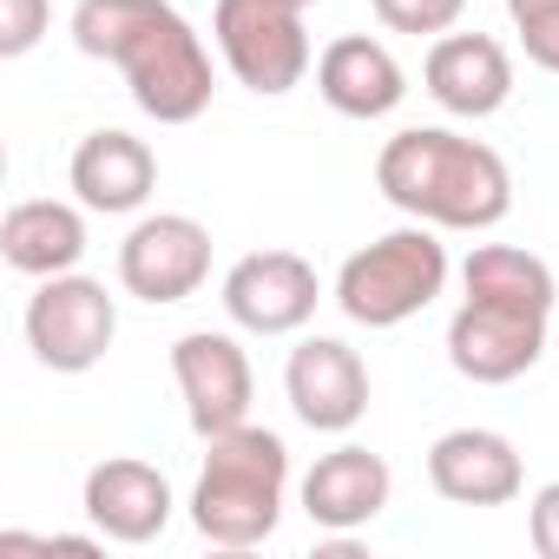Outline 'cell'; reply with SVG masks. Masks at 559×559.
<instances>
[{"mask_svg": "<svg viewBox=\"0 0 559 559\" xmlns=\"http://www.w3.org/2000/svg\"><path fill=\"white\" fill-rule=\"evenodd\" d=\"M507 21L539 73H559V0H507Z\"/></svg>", "mask_w": 559, "mask_h": 559, "instance_id": "19", "label": "cell"}, {"mask_svg": "<svg viewBox=\"0 0 559 559\" xmlns=\"http://www.w3.org/2000/svg\"><path fill=\"white\" fill-rule=\"evenodd\" d=\"M73 47L126 73V93L158 126H191L211 106V53L171 0H80Z\"/></svg>", "mask_w": 559, "mask_h": 559, "instance_id": "2", "label": "cell"}, {"mask_svg": "<svg viewBox=\"0 0 559 559\" xmlns=\"http://www.w3.org/2000/svg\"><path fill=\"white\" fill-rule=\"evenodd\" d=\"M526 533H533V552L539 559H559V480H546L526 507Z\"/></svg>", "mask_w": 559, "mask_h": 559, "instance_id": "22", "label": "cell"}, {"mask_svg": "<svg viewBox=\"0 0 559 559\" xmlns=\"http://www.w3.org/2000/svg\"><path fill=\"white\" fill-rule=\"evenodd\" d=\"M171 480L152 467V461H132V454H112L86 474V520L119 539V546H145L171 526Z\"/></svg>", "mask_w": 559, "mask_h": 559, "instance_id": "14", "label": "cell"}, {"mask_svg": "<svg viewBox=\"0 0 559 559\" xmlns=\"http://www.w3.org/2000/svg\"><path fill=\"white\" fill-rule=\"evenodd\" d=\"M317 93H323L330 112L369 126V119H389V112L402 106L408 73H402V60H395L382 40L343 34V40H330V47L317 53Z\"/></svg>", "mask_w": 559, "mask_h": 559, "instance_id": "15", "label": "cell"}, {"mask_svg": "<svg viewBox=\"0 0 559 559\" xmlns=\"http://www.w3.org/2000/svg\"><path fill=\"white\" fill-rule=\"evenodd\" d=\"M421 86L454 119H493L513 99V60L493 34H441L421 60Z\"/></svg>", "mask_w": 559, "mask_h": 559, "instance_id": "12", "label": "cell"}, {"mask_svg": "<svg viewBox=\"0 0 559 559\" xmlns=\"http://www.w3.org/2000/svg\"><path fill=\"white\" fill-rule=\"evenodd\" d=\"M369 8H376V21L389 34H428V40H441L467 14V0H369Z\"/></svg>", "mask_w": 559, "mask_h": 559, "instance_id": "20", "label": "cell"}, {"mask_svg": "<svg viewBox=\"0 0 559 559\" xmlns=\"http://www.w3.org/2000/svg\"><path fill=\"white\" fill-rule=\"evenodd\" d=\"M284 395H290V408H297L304 428H317V435H349V428L369 415V369H362V356H356L349 343L310 336V343H297L290 362H284Z\"/></svg>", "mask_w": 559, "mask_h": 559, "instance_id": "11", "label": "cell"}, {"mask_svg": "<svg viewBox=\"0 0 559 559\" xmlns=\"http://www.w3.org/2000/svg\"><path fill=\"white\" fill-rule=\"evenodd\" d=\"M67 178H73V191H80L86 211H99V217H126V211H139V204L152 198V185H158V158H152L145 139L106 126V132H86V139L73 145Z\"/></svg>", "mask_w": 559, "mask_h": 559, "instance_id": "17", "label": "cell"}, {"mask_svg": "<svg viewBox=\"0 0 559 559\" xmlns=\"http://www.w3.org/2000/svg\"><path fill=\"white\" fill-rule=\"evenodd\" d=\"M211 276V230L185 211L139 217L119 243V284L139 304H185Z\"/></svg>", "mask_w": 559, "mask_h": 559, "instance_id": "9", "label": "cell"}, {"mask_svg": "<svg viewBox=\"0 0 559 559\" xmlns=\"http://www.w3.org/2000/svg\"><path fill=\"white\" fill-rule=\"evenodd\" d=\"M552 270L546 257L520 243H474L461 263V310L448 323V362L454 376L480 389L520 382L546 356V323H552Z\"/></svg>", "mask_w": 559, "mask_h": 559, "instance_id": "1", "label": "cell"}, {"mask_svg": "<svg viewBox=\"0 0 559 559\" xmlns=\"http://www.w3.org/2000/svg\"><path fill=\"white\" fill-rule=\"evenodd\" d=\"M428 480L454 507H507V500H520L526 467H520V448L507 435H493V428H448L428 448Z\"/></svg>", "mask_w": 559, "mask_h": 559, "instance_id": "13", "label": "cell"}, {"mask_svg": "<svg viewBox=\"0 0 559 559\" xmlns=\"http://www.w3.org/2000/svg\"><path fill=\"white\" fill-rule=\"evenodd\" d=\"M389 493H395L389 461L369 454V448H356V441L330 448V454L304 474V513H310L323 533H356V526H369V520L389 507Z\"/></svg>", "mask_w": 559, "mask_h": 559, "instance_id": "16", "label": "cell"}, {"mask_svg": "<svg viewBox=\"0 0 559 559\" xmlns=\"http://www.w3.org/2000/svg\"><path fill=\"white\" fill-rule=\"evenodd\" d=\"M171 382L185 395V415H191V435L211 441V435H230L250 421V395H257V376H250V356L237 349V336L224 330H191L171 343Z\"/></svg>", "mask_w": 559, "mask_h": 559, "instance_id": "10", "label": "cell"}, {"mask_svg": "<svg viewBox=\"0 0 559 559\" xmlns=\"http://www.w3.org/2000/svg\"><path fill=\"white\" fill-rule=\"evenodd\" d=\"M448 290V243L435 224H402L376 243H362L336 270V304L362 330H402Z\"/></svg>", "mask_w": 559, "mask_h": 559, "instance_id": "5", "label": "cell"}, {"mask_svg": "<svg viewBox=\"0 0 559 559\" xmlns=\"http://www.w3.org/2000/svg\"><path fill=\"white\" fill-rule=\"evenodd\" d=\"M284 8H304V14H310V8H317V0H284Z\"/></svg>", "mask_w": 559, "mask_h": 559, "instance_id": "23", "label": "cell"}, {"mask_svg": "<svg viewBox=\"0 0 559 559\" xmlns=\"http://www.w3.org/2000/svg\"><path fill=\"white\" fill-rule=\"evenodd\" d=\"M284 493H290L284 435L243 421V428L204 441V467L191 487V526L211 546H263L276 533V520H284Z\"/></svg>", "mask_w": 559, "mask_h": 559, "instance_id": "4", "label": "cell"}, {"mask_svg": "<svg viewBox=\"0 0 559 559\" xmlns=\"http://www.w3.org/2000/svg\"><path fill=\"white\" fill-rule=\"evenodd\" d=\"M211 40H217L224 67L237 73V86H250L257 99H284L310 73L304 8H284V0H217Z\"/></svg>", "mask_w": 559, "mask_h": 559, "instance_id": "6", "label": "cell"}, {"mask_svg": "<svg viewBox=\"0 0 559 559\" xmlns=\"http://www.w3.org/2000/svg\"><path fill=\"white\" fill-rule=\"evenodd\" d=\"M0 257L21 276H60L86 257V217L60 198H27L0 217Z\"/></svg>", "mask_w": 559, "mask_h": 559, "instance_id": "18", "label": "cell"}, {"mask_svg": "<svg viewBox=\"0 0 559 559\" xmlns=\"http://www.w3.org/2000/svg\"><path fill=\"white\" fill-rule=\"evenodd\" d=\"M376 185L395 211L435 230H493L513 211V171L493 145L448 126H408L382 145Z\"/></svg>", "mask_w": 559, "mask_h": 559, "instance_id": "3", "label": "cell"}, {"mask_svg": "<svg viewBox=\"0 0 559 559\" xmlns=\"http://www.w3.org/2000/svg\"><path fill=\"white\" fill-rule=\"evenodd\" d=\"M323 304L317 263L297 250H250L224 270V317L250 336H297Z\"/></svg>", "mask_w": 559, "mask_h": 559, "instance_id": "8", "label": "cell"}, {"mask_svg": "<svg viewBox=\"0 0 559 559\" xmlns=\"http://www.w3.org/2000/svg\"><path fill=\"white\" fill-rule=\"evenodd\" d=\"M112 336H119V310H112L99 276H80V270L40 276V290L27 304V349H34L40 369L86 376V369L106 362Z\"/></svg>", "mask_w": 559, "mask_h": 559, "instance_id": "7", "label": "cell"}, {"mask_svg": "<svg viewBox=\"0 0 559 559\" xmlns=\"http://www.w3.org/2000/svg\"><path fill=\"white\" fill-rule=\"evenodd\" d=\"M53 27V0H0V60H21Z\"/></svg>", "mask_w": 559, "mask_h": 559, "instance_id": "21", "label": "cell"}]
</instances>
